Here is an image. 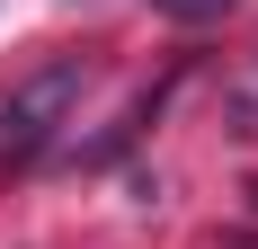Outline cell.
<instances>
[{
	"instance_id": "obj_1",
	"label": "cell",
	"mask_w": 258,
	"mask_h": 249,
	"mask_svg": "<svg viewBox=\"0 0 258 249\" xmlns=\"http://www.w3.org/2000/svg\"><path fill=\"white\" fill-rule=\"evenodd\" d=\"M89 89V63H45V72H27L0 107V160H36V151L62 134V116L80 107Z\"/></svg>"
},
{
	"instance_id": "obj_2",
	"label": "cell",
	"mask_w": 258,
	"mask_h": 249,
	"mask_svg": "<svg viewBox=\"0 0 258 249\" xmlns=\"http://www.w3.org/2000/svg\"><path fill=\"white\" fill-rule=\"evenodd\" d=\"M160 18H223V9H240V0H152Z\"/></svg>"
}]
</instances>
